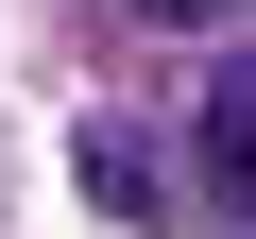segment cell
<instances>
[{
  "mask_svg": "<svg viewBox=\"0 0 256 239\" xmlns=\"http://www.w3.org/2000/svg\"><path fill=\"white\" fill-rule=\"evenodd\" d=\"M188 171H205V205L256 222V68H222V86L188 102Z\"/></svg>",
  "mask_w": 256,
  "mask_h": 239,
  "instance_id": "1",
  "label": "cell"
},
{
  "mask_svg": "<svg viewBox=\"0 0 256 239\" xmlns=\"http://www.w3.org/2000/svg\"><path fill=\"white\" fill-rule=\"evenodd\" d=\"M86 188H102V205H154L171 171H154V137H120V120H102V137H86Z\"/></svg>",
  "mask_w": 256,
  "mask_h": 239,
  "instance_id": "2",
  "label": "cell"
},
{
  "mask_svg": "<svg viewBox=\"0 0 256 239\" xmlns=\"http://www.w3.org/2000/svg\"><path fill=\"white\" fill-rule=\"evenodd\" d=\"M137 18H154V34H222L239 0H137Z\"/></svg>",
  "mask_w": 256,
  "mask_h": 239,
  "instance_id": "3",
  "label": "cell"
}]
</instances>
